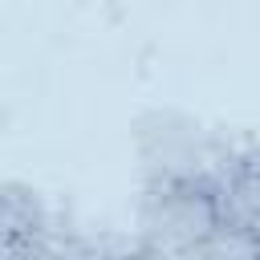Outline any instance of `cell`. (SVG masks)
Here are the masks:
<instances>
[{"label": "cell", "mask_w": 260, "mask_h": 260, "mask_svg": "<svg viewBox=\"0 0 260 260\" xmlns=\"http://www.w3.org/2000/svg\"><path fill=\"white\" fill-rule=\"evenodd\" d=\"M228 142V138H223ZM223 228V211L207 175H167L142 179L134 207V240L158 260H187L207 248Z\"/></svg>", "instance_id": "1"}, {"label": "cell", "mask_w": 260, "mask_h": 260, "mask_svg": "<svg viewBox=\"0 0 260 260\" xmlns=\"http://www.w3.org/2000/svg\"><path fill=\"white\" fill-rule=\"evenodd\" d=\"M49 223L53 211L41 191L24 183H0V260H16Z\"/></svg>", "instance_id": "2"}, {"label": "cell", "mask_w": 260, "mask_h": 260, "mask_svg": "<svg viewBox=\"0 0 260 260\" xmlns=\"http://www.w3.org/2000/svg\"><path fill=\"white\" fill-rule=\"evenodd\" d=\"M81 236L85 232H73V228H57V219L16 256V260H85V248H81Z\"/></svg>", "instance_id": "3"}]
</instances>
